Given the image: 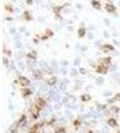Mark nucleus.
I'll list each match as a JSON object with an SVG mask.
<instances>
[{
	"label": "nucleus",
	"instance_id": "1",
	"mask_svg": "<svg viewBox=\"0 0 120 133\" xmlns=\"http://www.w3.org/2000/svg\"><path fill=\"white\" fill-rule=\"evenodd\" d=\"M41 108L40 107H37L35 103L30 107V114H31V118L32 119H39V117H40V113H41Z\"/></svg>",
	"mask_w": 120,
	"mask_h": 133
},
{
	"label": "nucleus",
	"instance_id": "2",
	"mask_svg": "<svg viewBox=\"0 0 120 133\" xmlns=\"http://www.w3.org/2000/svg\"><path fill=\"white\" fill-rule=\"evenodd\" d=\"M114 46L111 45V44H104V45H101L100 46V51L103 52V54H109V52H113L114 51Z\"/></svg>",
	"mask_w": 120,
	"mask_h": 133
},
{
	"label": "nucleus",
	"instance_id": "3",
	"mask_svg": "<svg viewBox=\"0 0 120 133\" xmlns=\"http://www.w3.org/2000/svg\"><path fill=\"white\" fill-rule=\"evenodd\" d=\"M98 65H103V66L109 68L110 65H111V57H101V59H99L98 60Z\"/></svg>",
	"mask_w": 120,
	"mask_h": 133
},
{
	"label": "nucleus",
	"instance_id": "4",
	"mask_svg": "<svg viewBox=\"0 0 120 133\" xmlns=\"http://www.w3.org/2000/svg\"><path fill=\"white\" fill-rule=\"evenodd\" d=\"M104 9H105V11L106 13H109V14H114L115 11H116V6L113 4V3H105V5H104Z\"/></svg>",
	"mask_w": 120,
	"mask_h": 133
},
{
	"label": "nucleus",
	"instance_id": "5",
	"mask_svg": "<svg viewBox=\"0 0 120 133\" xmlns=\"http://www.w3.org/2000/svg\"><path fill=\"white\" fill-rule=\"evenodd\" d=\"M18 81H19V83H20V86L21 87H29L30 86V80L27 78V77H25V76H19V78H18Z\"/></svg>",
	"mask_w": 120,
	"mask_h": 133
},
{
	"label": "nucleus",
	"instance_id": "6",
	"mask_svg": "<svg viewBox=\"0 0 120 133\" xmlns=\"http://www.w3.org/2000/svg\"><path fill=\"white\" fill-rule=\"evenodd\" d=\"M94 70H95V72L99 73V75H105V73H108V71H109L108 67H105V66H103V65H98V64H97V66H95Z\"/></svg>",
	"mask_w": 120,
	"mask_h": 133
},
{
	"label": "nucleus",
	"instance_id": "7",
	"mask_svg": "<svg viewBox=\"0 0 120 133\" xmlns=\"http://www.w3.org/2000/svg\"><path fill=\"white\" fill-rule=\"evenodd\" d=\"M35 104L42 109V108H45V107H46L47 102H46V100H45L43 97H37V98L35 100Z\"/></svg>",
	"mask_w": 120,
	"mask_h": 133
},
{
	"label": "nucleus",
	"instance_id": "8",
	"mask_svg": "<svg viewBox=\"0 0 120 133\" xmlns=\"http://www.w3.org/2000/svg\"><path fill=\"white\" fill-rule=\"evenodd\" d=\"M32 75H34V77H35L36 80H42V78L45 77L42 70H32Z\"/></svg>",
	"mask_w": 120,
	"mask_h": 133
},
{
	"label": "nucleus",
	"instance_id": "9",
	"mask_svg": "<svg viewBox=\"0 0 120 133\" xmlns=\"http://www.w3.org/2000/svg\"><path fill=\"white\" fill-rule=\"evenodd\" d=\"M15 123L18 124V127H19V128L24 127V126L26 124V114H21V116H20V118H19Z\"/></svg>",
	"mask_w": 120,
	"mask_h": 133
},
{
	"label": "nucleus",
	"instance_id": "10",
	"mask_svg": "<svg viewBox=\"0 0 120 133\" xmlns=\"http://www.w3.org/2000/svg\"><path fill=\"white\" fill-rule=\"evenodd\" d=\"M106 123H108V126L111 127V128H116V127H118V121H116L114 117H109L108 121H106Z\"/></svg>",
	"mask_w": 120,
	"mask_h": 133
},
{
	"label": "nucleus",
	"instance_id": "11",
	"mask_svg": "<svg viewBox=\"0 0 120 133\" xmlns=\"http://www.w3.org/2000/svg\"><path fill=\"white\" fill-rule=\"evenodd\" d=\"M22 19L26 20V21H31V20H32V13H31L30 10H25V11L22 13Z\"/></svg>",
	"mask_w": 120,
	"mask_h": 133
},
{
	"label": "nucleus",
	"instance_id": "12",
	"mask_svg": "<svg viewBox=\"0 0 120 133\" xmlns=\"http://www.w3.org/2000/svg\"><path fill=\"white\" fill-rule=\"evenodd\" d=\"M77 36H78V39H83V37L85 36V28H84L83 24H82L80 28L78 29V31H77Z\"/></svg>",
	"mask_w": 120,
	"mask_h": 133
},
{
	"label": "nucleus",
	"instance_id": "13",
	"mask_svg": "<svg viewBox=\"0 0 120 133\" xmlns=\"http://www.w3.org/2000/svg\"><path fill=\"white\" fill-rule=\"evenodd\" d=\"M46 83H47V86H55L56 83H57V77L56 76H51V77H48V78H46Z\"/></svg>",
	"mask_w": 120,
	"mask_h": 133
},
{
	"label": "nucleus",
	"instance_id": "14",
	"mask_svg": "<svg viewBox=\"0 0 120 133\" xmlns=\"http://www.w3.org/2000/svg\"><path fill=\"white\" fill-rule=\"evenodd\" d=\"M21 95H22V97H30L31 95H32V91L29 88V87H22L21 88Z\"/></svg>",
	"mask_w": 120,
	"mask_h": 133
},
{
	"label": "nucleus",
	"instance_id": "15",
	"mask_svg": "<svg viewBox=\"0 0 120 133\" xmlns=\"http://www.w3.org/2000/svg\"><path fill=\"white\" fill-rule=\"evenodd\" d=\"M26 57H27V60H36V57H37V51H35V50H31L30 52H27L26 54Z\"/></svg>",
	"mask_w": 120,
	"mask_h": 133
},
{
	"label": "nucleus",
	"instance_id": "16",
	"mask_svg": "<svg viewBox=\"0 0 120 133\" xmlns=\"http://www.w3.org/2000/svg\"><path fill=\"white\" fill-rule=\"evenodd\" d=\"M90 5H92L94 9H97V10H100V9H101V3H100V1H97V0L90 1Z\"/></svg>",
	"mask_w": 120,
	"mask_h": 133
},
{
	"label": "nucleus",
	"instance_id": "17",
	"mask_svg": "<svg viewBox=\"0 0 120 133\" xmlns=\"http://www.w3.org/2000/svg\"><path fill=\"white\" fill-rule=\"evenodd\" d=\"M90 100H92V96L88 95V93H84V95L80 96V101H82V102H89Z\"/></svg>",
	"mask_w": 120,
	"mask_h": 133
},
{
	"label": "nucleus",
	"instance_id": "18",
	"mask_svg": "<svg viewBox=\"0 0 120 133\" xmlns=\"http://www.w3.org/2000/svg\"><path fill=\"white\" fill-rule=\"evenodd\" d=\"M53 133H67V128L66 127H56L55 128V131H53Z\"/></svg>",
	"mask_w": 120,
	"mask_h": 133
},
{
	"label": "nucleus",
	"instance_id": "19",
	"mask_svg": "<svg viewBox=\"0 0 120 133\" xmlns=\"http://www.w3.org/2000/svg\"><path fill=\"white\" fill-rule=\"evenodd\" d=\"M80 126H82V119H80V118H76V119L73 121V127H74L76 129H78Z\"/></svg>",
	"mask_w": 120,
	"mask_h": 133
},
{
	"label": "nucleus",
	"instance_id": "20",
	"mask_svg": "<svg viewBox=\"0 0 120 133\" xmlns=\"http://www.w3.org/2000/svg\"><path fill=\"white\" fill-rule=\"evenodd\" d=\"M109 111H110L111 113H119V112H120V107H118V106H114V104H111V106L109 107Z\"/></svg>",
	"mask_w": 120,
	"mask_h": 133
},
{
	"label": "nucleus",
	"instance_id": "21",
	"mask_svg": "<svg viewBox=\"0 0 120 133\" xmlns=\"http://www.w3.org/2000/svg\"><path fill=\"white\" fill-rule=\"evenodd\" d=\"M52 10H53V13H55V15H56V14H60V13L63 10V6H62V5H57V6H53Z\"/></svg>",
	"mask_w": 120,
	"mask_h": 133
},
{
	"label": "nucleus",
	"instance_id": "22",
	"mask_svg": "<svg viewBox=\"0 0 120 133\" xmlns=\"http://www.w3.org/2000/svg\"><path fill=\"white\" fill-rule=\"evenodd\" d=\"M4 9H5L8 13H13V11H14V6H13L11 4H9V3H6V4L4 5Z\"/></svg>",
	"mask_w": 120,
	"mask_h": 133
},
{
	"label": "nucleus",
	"instance_id": "23",
	"mask_svg": "<svg viewBox=\"0 0 120 133\" xmlns=\"http://www.w3.org/2000/svg\"><path fill=\"white\" fill-rule=\"evenodd\" d=\"M56 121H57V118H56V117H55V116H52V117H51V118H50V119H48V122H46V124H47V126H50V127H51V126H53V124H55V123H56Z\"/></svg>",
	"mask_w": 120,
	"mask_h": 133
},
{
	"label": "nucleus",
	"instance_id": "24",
	"mask_svg": "<svg viewBox=\"0 0 120 133\" xmlns=\"http://www.w3.org/2000/svg\"><path fill=\"white\" fill-rule=\"evenodd\" d=\"M47 37H52L53 36V31L51 30V29H46V34H45Z\"/></svg>",
	"mask_w": 120,
	"mask_h": 133
},
{
	"label": "nucleus",
	"instance_id": "25",
	"mask_svg": "<svg viewBox=\"0 0 120 133\" xmlns=\"http://www.w3.org/2000/svg\"><path fill=\"white\" fill-rule=\"evenodd\" d=\"M3 52H4V54H6V55H8L9 57L11 56V51H10V50H8L6 47H4V49H3Z\"/></svg>",
	"mask_w": 120,
	"mask_h": 133
},
{
	"label": "nucleus",
	"instance_id": "26",
	"mask_svg": "<svg viewBox=\"0 0 120 133\" xmlns=\"http://www.w3.org/2000/svg\"><path fill=\"white\" fill-rule=\"evenodd\" d=\"M3 64L5 65V67H9V60H8V57H4V59H3Z\"/></svg>",
	"mask_w": 120,
	"mask_h": 133
},
{
	"label": "nucleus",
	"instance_id": "27",
	"mask_svg": "<svg viewBox=\"0 0 120 133\" xmlns=\"http://www.w3.org/2000/svg\"><path fill=\"white\" fill-rule=\"evenodd\" d=\"M47 39H48V37H47L46 35H41V36H40V40H41V41H46Z\"/></svg>",
	"mask_w": 120,
	"mask_h": 133
},
{
	"label": "nucleus",
	"instance_id": "28",
	"mask_svg": "<svg viewBox=\"0 0 120 133\" xmlns=\"http://www.w3.org/2000/svg\"><path fill=\"white\" fill-rule=\"evenodd\" d=\"M79 73L84 75V73H87V70H85V68H83V67H80V68H79Z\"/></svg>",
	"mask_w": 120,
	"mask_h": 133
},
{
	"label": "nucleus",
	"instance_id": "29",
	"mask_svg": "<svg viewBox=\"0 0 120 133\" xmlns=\"http://www.w3.org/2000/svg\"><path fill=\"white\" fill-rule=\"evenodd\" d=\"M114 97H115V100H116L118 102H120V92H118V93H116Z\"/></svg>",
	"mask_w": 120,
	"mask_h": 133
},
{
	"label": "nucleus",
	"instance_id": "30",
	"mask_svg": "<svg viewBox=\"0 0 120 133\" xmlns=\"http://www.w3.org/2000/svg\"><path fill=\"white\" fill-rule=\"evenodd\" d=\"M95 82H97L98 85H101V83H103V78H101V77H99V78H97V81H95Z\"/></svg>",
	"mask_w": 120,
	"mask_h": 133
},
{
	"label": "nucleus",
	"instance_id": "31",
	"mask_svg": "<svg viewBox=\"0 0 120 133\" xmlns=\"http://www.w3.org/2000/svg\"><path fill=\"white\" fill-rule=\"evenodd\" d=\"M114 102H116L115 97H114V98H109V100H108V103H113V104H114Z\"/></svg>",
	"mask_w": 120,
	"mask_h": 133
},
{
	"label": "nucleus",
	"instance_id": "32",
	"mask_svg": "<svg viewBox=\"0 0 120 133\" xmlns=\"http://www.w3.org/2000/svg\"><path fill=\"white\" fill-rule=\"evenodd\" d=\"M55 19H56V20H61V19H62L61 14H56V15H55Z\"/></svg>",
	"mask_w": 120,
	"mask_h": 133
},
{
	"label": "nucleus",
	"instance_id": "33",
	"mask_svg": "<svg viewBox=\"0 0 120 133\" xmlns=\"http://www.w3.org/2000/svg\"><path fill=\"white\" fill-rule=\"evenodd\" d=\"M71 75H72V76H77V75H78V72H77L76 70H72V71H71Z\"/></svg>",
	"mask_w": 120,
	"mask_h": 133
},
{
	"label": "nucleus",
	"instance_id": "34",
	"mask_svg": "<svg viewBox=\"0 0 120 133\" xmlns=\"http://www.w3.org/2000/svg\"><path fill=\"white\" fill-rule=\"evenodd\" d=\"M104 23H105V24H106V25H110V21H109V20H108V19H105V20H104Z\"/></svg>",
	"mask_w": 120,
	"mask_h": 133
},
{
	"label": "nucleus",
	"instance_id": "35",
	"mask_svg": "<svg viewBox=\"0 0 120 133\" xmlns=\"http://www.w3.org/2000/svg\"><path fill=\"white\" fill-rule=\"evenodd\" d=\"M62 65H63V66H67V65H68V61H62Z\"/></svg>",
	"mask_w": 120,
	"mask_h": 133
},
{
	"label": "nucleus",
	"instance_id": "36",
	"mask_svg": "<svg viewBox=\"0 0 120 133\" xmlns=\"http://www.w3.org/2000/svg\"><path fill=\"white\" fill-rule=\"evenodd\" d=\"M26 4H27V5H32V1H31V0H27Z\"/></svg>",
	"mask_w": 120,
	"mask_h": 133
},
{
	"label": "nucleus",
	"instance_id": "37",
	"mask_svg": "<svg viewBox=\"0 0 120 133\" xmlns=\"http://www.w3.org/2000/svg\"><path fill=\"white\" fill-rule=\"evenodd\" d=\"M36 133H43V129H42V128H40V129H39Z\"/></svg>",
	"mask_w": 120,
	"mask_h": 133
},
{
	"label": "nucleus",
	"instance_id": "38",
	"mask_svg": "<svg viewBox=\"0 0 120 133\" xmlns=\"http://www.w3.org/2000/svg\"><path fill=\"white\" fill-rule=\"evenodd\" d=\"M20 31H21V33H25V31H26V29H25V28H21V29H20Z\"/></svg>",
	"mask_w": 120,
	"mask_h": 133
},
{
	"label": "nucleus",
	"instance_id": "39",
	"mask_svg": "<svg viewBox=\"0 0 120 133\" xmlns=\"http://www.w3.org/2000/svg\"><path fill=\"white\" fill-rule=\"evenodd\" d=\"M39 41H40L39 39H34V42H35V44H39Z\"/></svg>",
	"mask_w": 120,
	"mask_h": 133
},
{
	"label": "nucleus",
	"instance_id": "40",
	"mask_svg": "<svg viewBox=\"0 0 120 133\" xmlns=\"http://www.w3.org/2000/svg\"><path fill=\"white\" fill-rule=\"evenodd\" d=\"M118 133H120V131H119V132H118Z\"/></svg>",
	"mask_w": 120,
	"mask_h": 133
}]
</instances>
